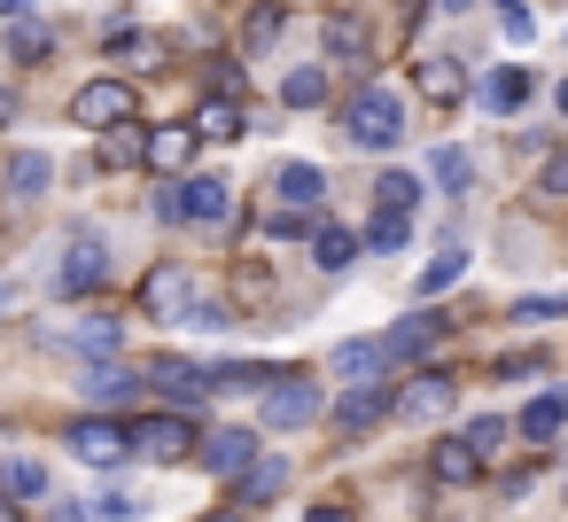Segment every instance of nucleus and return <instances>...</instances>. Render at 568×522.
<instances>
[{
	"instance_id": "nucleus-41",
	"label": "nucleus",
	"mask_w": 568,
	"mask_h": 522,
	"mask_svg": "<svg viewBox=\"0 0 568 522\" xmlns=\"http://www.w3.org/2000/svg\"><path fill=\"white\" fill-rule=\"evenodd\" d=\"M9 491H24V499H40V491H48V475H40L32 460H9Z\"/></svg>"
},
{
	"instance_id": "nucleus-17",
	"label": "nucleus",
	"mask_w": 568,
	"mask_h": 522,
	"mask_svg": "<svg viewBox=\"0 0 568 522\" xmlns=\"http://www.w3.org/2000/svg\"><path fill=\"white\" fill-rule=\"evenodd\" d=\"M94 157H102V172H133V164H149V133L125 118V126H110V133L94 141Z\"/></svg>"
},
{
	"instance_id": "nucleus-5",
	"label": "nucleus",
	"mask_w": 568,
	"mask_h": 522,
	"mask_svg": "<svg viewBox=\"0 0 568 522\" xmlns=\"http://www.w3.org/2000/svg\"><path fill=\"white\" fill-rule=\"evenodd\" d=\"M304 421H320V382L312 374H281L265 390V429H304Z\"/></svg>"
},
{
	"instance_id": "nucleus-27",
	"label": "nucleus",
	"mask_w": 568,
	"mask_h": 522,
	"mask_svg": "<svg viewBox=\"0 0 568 522\" xmlns=\"http://www.w3.org/2000/svg\"><path fill=\"white\" fill-rule=\"evenodd\" d=\"M48 180H55V164H48V157H32V149H24V157H9V195H24V203H32Z\"/></svg>"
},
{
	"instance_id": "nucleus-30",
	"label": "nucleus",
	"mask_w": 568,
	"mask_h": 522,
	"mask_svg": "<svg viewBox=\"0 0 568 522\" xmlns=\"http://www.w3.org/2000/svg\"><path fill=\"white\" fill-rule=\"evenodd\" d=\"M483 102H490L498 118H506V110H521V102H529V71H514V63H506V71L483 87Z\"/></svg>"
},
{
	"instance_id": "nucleus-6",
	"label": "nucleus",
	"mask_w": 568,
	"mask_h": 522,
	"mask_svg": "<svg viewBox=\"0 0 568 522\" xmlns=\"http://www.w3.org/2000/svg\"><path fill=\"white\" fill-rule=\"evenodd\" d=\"M389 405H397V398H389V382H374V374H366V382H351V390L335 398V436H343V444H351V436H366Z\"/></svg>"
},
{
	"instance_id": "nucleus-42",
	"label": "nucleus",
	"mask_w": 568,
	"mask_h": 522,
	"mask_svg": "<svg viewBox=\"0 0 568 522\" xmlns=\"http://www.w3.org/2000/svg\"><path fill=\"white\" fill-rule=\"evenodd\" d=\"M568 312V297H521L514 304V320H560Z\"/></svg>"
},
{
	"instance_id": "nucleus-24",
	"label": "nucleus",
	"mask_w": 568,
	"mask_h": 522,
	"mask_svg": "<svg viewBox=\"0 0 568 522\" xmlns=\"http://www.w3.org/2000/svg\"><path fill=\"white\" fill-rule=\"evenodd\" d=\"M288 32V9L281 0H265V9H250V24H242V56H265L273 40Z\"/></svg>"
},
{
	"instance_id": "nucleus-44",
	"label": "nucleus",
	"mask_w": 568,
	"mask_h": 522,
	"mask_svg": "<svg viewBox=\"0 0 568 522\" xmlns=\"http://www.w3.org/2000/svg\"><path fill=\"white\" fill-rule=\"evenodd\" d=\"M304 522H358V514H351V499H320Z\"/></svg>"
},
{
	"instance_id": "nucleus-2",
	"label": "nucleus",
	"mask_w": 568,
	"mask_h": 522,
	"mask_svg": "<svg viewBox=\"0 0 568 522\" xmlns=\"http://www.w3.org/2000/svg\"><path fill=\"white\" fill-rule=\"evenodd\" d=\"M63 444H71L79 460H94V468H118L125 452H141V444H133V421H110V413L71 421V429H63Z\"/></svg>"
},
{
	"instance_id": "nucleus-28",
	"label": "nucleus",
	"mask_w": 568,
	"mask_h": 522,
	"mask_svg": "<svg viewBox=\"0 0 568 522\" xmlns=\"http://www.w3.org/2000/svg\"><path fill=\"white\" fill-rule=\"evenodd\" d=\"M118 335H125V320H118V312H87V320L71 328V343H79V351H118Z\"/></svg>"
},
{
	"instance_id": "nucleus-12",
	"label": "nucleus",
	"mask_w": 568,
	"mask_h": 522,
	"mask_svg": "<svg viewBox=\"0 0 568 522\" xmlns=\"http://www.w3.org/2000/svg\"><path fill=\"white\" fill-rule=\"evenodd\" d=\"M483 468H490V460H483V452H475V444H467V429H459V436H444V444H436V452H428V475H436V483H444V491H459V483H475V475H483Z\"/></svg>"
},
{
	"instance_id": "nucleus-23",
	"label": "nucleus",
	"mask_w": 568,
	"mask_h": 522,
	"mask_svg": "<svg viewBox=\"0 0 568 522\" xmlns=\"http://www.w3.org/2000/svg\"><path fill=\"white\" fill-rule=\"evenodd\" d=\"M351 258H358V234L351 227H320L312 234V265L320 273H351Z\"/></svg>"
},
{
	"instance_id": "nucleus-10",
	"label": "nucleus",
	"mask_w": 568,
	"mask_h": 522,
	"mask_svg": "<svg viewBox=\"0 0 568 522\" xmlns=\"http://www.w3.org/2000/svg\"><path fill=\"white\" fill-rule=\"evenodd\" d=\"M320 40H327L335 63H366V48H374V32H366L358 9H327V17H320Z\"/></svg>"
},
{
	"instance_id": "nucleus-21",
	"label": "nucleus",
	"mask_w": 568,
	"mask_h": 522,
	"mask_svg": "<svg viewBox=\"0 0 568 522\" xmlns=\"http://www.w3.org/2000/svg\"><path fill=\"white\" fill-rule=\"evenodd\" d=\"M180 297H187V265H180V258H164V265L141 281V312H149V320H164Z\"/></svg>"
},
{
	"instance_id": "nucleus-9",
	"label": "nucleus",
	"mask_w": 568,
	"mask_h": 522,
	"mask_svg": "<svg viewBox=\"0 0 568 522\" xmlns=\"http://www.w3.org/2000/svg\"><path fill=\"white\" fill-rule=\"evenodd\" d=\"M195 460H203L211 475H242V468H257L265 452H257V429H211V436L195 444Z\"/></svg>"
},
{
	"instance_id": "nucleus-25",
	"label": "nucleus",
	"mask_w": 568,
	"mask_h": 522,
	"mask_svg": "<svg viewBox=\"0 0 568 522\" xmlns=\"http://www.w3.org/2000/svg\"><path fill=\"white\" fill-rule=\"evenodd\" d=\"M281 483H288V468H281V460H257V468H242L234 506H265V499H281Z\"/></svg>"
},
{
	"instance_id": "nucleus-46",
	"label": "nucleus",
	"mask_w": 568,
	"mask_h": 522,
	"mask_svg": "<svg viewBox=\"0 0 568 522\" xmlns=\"http://www.w3.org/2000/svg\"><path fill=\"white\" fill-rule=\"evenodd\" d=\"M203 522H242V506H219V514H203Z\"/></svg>"
},
{
	"instance_id": "nucleus-16",
	"label": "nucleus",
	"mask_w": 568,
	"mask_h": 522,
	"mask_svg": "<svg viewBox=\"0 0 568 522\" xmlns=\"http://www.w3.org/2000/svg\"><path fill=\"white\" fill-rule=\"evenodd\" d=\"M226 211H234V188H226V180H180V219L219 227Z\"/></svg>"
},
{
	"instance_id": "nucleus-29",
	"label": "nucleus",
	"mask_w": 568,
	"mask_h": 522,
	"mask_svg": "<svg viewBox=\"0 0 568 522\" xmlns=\"http://www.w3.org/2000/svg\"><path fill=\"white\" fill-rule=\"evenodd\" d=\"M281 102H288V110H320V102H327V71H288V79H281Z\"/></svg>"
},
{
	"instance_id": "nucleus-37",
	"label": "nucleus",
	"mask_w": 568,
	"mask_h": 522,
	"mask_svg": "<svg viewBox=\"0 0 568 522\" xmlns=\"http://www.w3.org/2000/svg\"><path fill=\"white\" fill-rule=\"evenodd\" d=\"M467 444H475L483 460H498V444H506V421H498V413H483V421H467Z\"/></svg>"
},
{
	"instance_id": "nucleus-45",
	"label": "nucleus",
	"mask_w": 568,
	"mask_h": 522,
	"mask_svg": "<svg viewBox=\"0 0 568 522\" xmlns=\"http://www.w3.org/2000/svg\"><path fill=\"white\" fill-rule=\"evenodd\" d=\"M0 522H24V506H17L9 491H0Z\"/></svg>"
},
{
	"instance_id": "nucleus-43",
	"label": "nucleus",
	"mask_w": 568,
	"mask_h": 522,
	"mask_svg": "<svg viewBox=\"0 0 568 522\" xmlns=\"http://www.w3.org/2000/svg\"><path fill=\"white\" fill-rule=\"evenodd\" d=\"M537 367H545L537 351H506V359H490V374H537Z\"/></svg>"
},
{
	"instance_id": "nucleus-7",
	"label": "nucleus",
	"mask_w": 568,
	"mask_h": 522,
	"mask_svg": "<svg viewBox=\"0 0 568 522\" xmlns=\"http://www.w3.org/2000/svg\"><path fill=\"white\" fill-rule=\"evenodd\" d=\"M141 382H149V367H125V359H110V351L79 374V390H87L94 405H133V398H141Z\"/></svg>"
},
{
	"instance_id": "nucleus-8",
	"label": "nucleus",
	"mask_w": 568,
	"mask_h": 522,
	"mask_svg": "<svg viewBox=\"0 0 568 522\" xmlns=\"http://www.w3.org/2000/svg\"><path fill=\"white\" fill-rule=\"evenodd\" d=\"M444 328H459V320H444V312H420V320H397V328L382 335V367H413V359H428V343H436Z\"/></svg>"
},
{
	"instance_id": "nucleus-47",
	"label": "nucleus",
	"mask_w": 568,
	"mask_h": 522,
	"mask_svg": "<svg viewBox=\"0 0 568 522\" xmlns=\"http://www.w3.org/2000/svg\"><path fill=\"white\" fill-rule=\"evenodd\" d=\"M24 9H32V0H0V17H24Z\"/></svg>"
},
{
	"instance_id": "nucleus-48",
	"label": "nucleus",
	"mask_w": 568,
	"mask_h": 522,
	"mask_svg": "<svg viewBox=\"0 0 568 522\" xmlns=\"http://www.w3.org/2000/svg\"><path fill=\"white\" fill-rule=\"evenodd\" d=\"M436 9H444V17H459V9H475V0H436Z\"/></svg>"
},
{
	"instance_id": "nucleus-20",
	"label": "nucleus",
	"mask_w": 568,
	"mask_h": 522,
	"mask_svg": "<svg viewBox=\"0 0 568 522\" xmlns=\"http://www.w3.org/2000/svg\"><path fill=\"white\" fill-rule=\"evenodd\" d=\"M242 126H250V118H242V102H234L226 87H219L211 102H195V133H203V141H242Z\"/></svg>"
},
{
	"instance_id": "nucleus-36",
	"label": "nucleus",
	"mask_w": 568,
	"mask_h": 522,
	"mask_svg": "<svg viewBox=\"0 0 568 522\" xmlns=\"http://www.w3.org/2000/svg\"><path fill=\"white\" fill-rule=\"evenodd\" d=\"M537 195H545V203H568V149H552V157H545V172H537Z\"/></svg>"
},
{
	"instance_id": "nucleus-49",
	"label": "nucleus",
	"mask_w": 568,
	"mask_h": 522,
	"mask_svg": "<svg viewBox=\"0 0 568 522\" xmlns=\"http://www.w3.org/2000/svg\"><path fill=\"white\" fill-rule=\"evenodd\" d=\"M560 118H568V79H560Z\"/></svg>"
},
{
	"instance_id": "nucleus-35",
	"label": "nucleus",
	"mask_w": 568,
	"mask_h": 522,
	"mask_svg": "<svg viewBox=\"0 0 568 522\" xmlns=\"http://www.w3.org/2000/svg\"><path fill=\"white\" fill-rule=\"evenodd\" d=\"M459 273H467V250H444V258H436V265H428V273H420V304H428V297H436V289H452V281H459Z\"/></svg>"
},
{
	"instance_id": "nucleus-34",
	"label": "nucleus",
	"mask_w": 568,
	"mask_h": 522,
	"mask_svg": "<svg viewBox=\"0 0 568 522\" xmlns=\"http://www.w3.org/2000/svg\"><path fill=\"white\" fill-rule=\"evenodd\" d=\"M366 250H405V211H382V203H374V219H366Z\"/></svg>"
},
{
	"instance_id": "nucleus-14",
	"label": "nucleus",
	"mask_w": 568,
	"mask_h": 522,
	"mask_svg": "<svg viewBox=\"0 0 568 522\" xmlns=\"http://www.w3.org/2000/svg\"><path fill=\"white\" fill-rule=\"evenodd\" d=\"M102 281H110V250H102V242H79V250L63 258V273H55L63 297H94Z\"/></svg>"
},
{
	"instance_id": "nucleus-40",
	"label": "nucleus",
	"mask_w": 568,
	"mask_h": 522,
	"mask_svg": "<svg viewBox=\"0 0 568 522\" xmlns=\"http://www.w3.org/2000/svg\"><path fill=\"white\" fill-rule=\"evenodd\" d=\"M226 320H234V312H226V304H211V297H203V304H187V328H203V335H219Z\"/></svg>"
},
{
	"instance_id": "nucleus-39",
	"label": "nucleus",
	"mask_w": 568,
	"mask_h": 522,
	"mask_svg": "<svg viewBox=\"0 0 568 522\" xmlns=\"http://www.w3.org/2000/svg\"><path fill=\"white\" fill-rule=\"evenodd\" d=\"M490 9H498V24H506V40H529V32H537V17L521 9V0H490Z\"/></svg>"
},
{
	"instance_id": "nucleus-13",
	"label": "nucleus",
	"mask_w": 568,
	"mask_h": 522,
	"mask_svg": "<svg viewBox=\"0 0 568 522\" xmlns=\"http://www.w3.org/2000/svg\"><path fill=\"white\" fill-rule=\"evenodd\" d=\"M413 87L428 94V110H459V102H467V71H459L452 56H428V63L413 71Z\"/></svg>"
},
{
	"instance_id": "nucleus-1",
	"label": "nucleus",
	"mask_w": 568,
	"mask_h": 522,
	"mask_svg": "<svg viewBox=\"0 0 568 522\" xmlns=\"http://www.w3.org/2000/svg\"><path fill=\"white\" fill-rule=\"evenodd\" d=\"M343 133H351L358 149H397V141H405V110H397V94H389V87H358V102L343 110Z\"/></svg>"
},
{
	"instance_id": "nucleus-11",
	"label": "nucleus",
	"mask_w": 568,
	"mask_h": 522,
	"mask_svg": "<svg viewBox=\"0 0 568 522\" xmlns=\"http://www.w3.org/2000/svg\"><path fill=\"white\" fill-rule=\"evenodd\" d=\"M149 382H156L172 405H203V398H211V374H203L195 359H149Z\"/></svg>"
},
{
	"instance_id": "nucleus-19",
	"label": "nucleus",
	"mask_w": 568,
	"mask_h": 522,
	"mask_svg": "<svg viewBox=\"0 0 568 522\" xmlns=\"http://www.w3.org/2000/svg\"><path fill=\"white\" fill-rule=\"evenodd\" d=\"M514 429H521V436H529V444H552V436H560V429H568V390H545V398H529V405H521V421H514Z\"/></svg>"
},
{
	"instance_id": "nucleus-22",
	"label": "nucleus",
	"mask_w": 568,
	"mask_h": 522,
	"mask_svg": "<svg viewBox=\"0 0 568 522\" xmlns=\"http://www.w3.org/2000/svg\"><path fill=\"white\" fill-rule=\"evenodd\" d=\"M273 188H281V203H296V211H320V195H327L320 164H281V172H273Z\"/></svg>"
},
{
	"instance_id": "nucleus-32",
	"label": "nucleus",
	"mask_w": 568,
	"mask_h": 522,
	"mask_svg": "<svg viewBox=\"0 0 568 522\" xmlns=\"http://www.w3.org/2000/svg\"><path fill=\"white\" fill-rule=\"evenodd\" d=\"M327 367H335V374H351V382H358V374H389V367H382V343H335V359H327Z\"/></svg>"
},
{
	"instance_id": "nucleus-26",
	"label": "nucleus",
	"mask_w": 568,
	"mask_h": 522,
	"mask_svg": "<svg viewBox=\"0 0 568 522\" xmlns=\"http://www.w3.org/2000/svg\"><path fill=\"white\" fill-rule=\"evenodd\" d=\"M9 56H17V63H48V56H55V32H48L40 17H17V32H9Z\"/></svg>"
},
{
	"instance_id": "nucleus-31",
	"label": "nucleus",
	"mask_w": 568,
	"mask_h": 522,
	"mask_svg": "<svg viewBox=\"0 0 568 522\" xmlns=\"http://www.w3.org/2000/svg\"><path fill=\"white\" fill-rule=\"evenodd\" d=\"M428 180H436L444 195H467V180H475V164H467L459 149H436V157H428Z\"/></svg>"
},
{
	"instance_id": "nucleus-15",
	"label": "nucleus",
	"mask_w": 568,
	"mask_h": 522,
	"mask_svg": "<svg viewBox=\"0 0 568 522\" xmlns=\"http://www.w3.org/2000/svg\"><path fill=\"white\" fill-rule=\"evenodd\" d=\"M195 141H203L195 118H187V126H156V133H149V172H172V180H180L187 157H195Z\"/></svg>"
},
{
	"instance_id": "nucleus-18",
	"label": "nucleus",
	"mask_w": 568,
	"mask_h": 522,
	"mask_svg": "<svg viewBox=\"0 0 568 522\" xmlns=\"http://www.w3.org/2000/svg\"><path fill=\"white\" fill-rule=\"evenodd\" d=\"M452 390H459V374H413V382L397 390V413L428 421V413H444V405H452Z\"/></svg>"
},
{
	"instance_id": "nucleus-38",
	"label": "nucleus",
	"mask_w": 568,
	"mask_h": 522,
	"mask_svg": "<svg viewBox=\"0 0 568 522\" xmlns=\"http://www.w3.org/2000/svg\"><path fill=\"white\" fill-rule=\"evenodd\" d=\"M94 506H102V522H133V514H149V499H133V491H102Z\"/></svg>"
},
{
	"instance_id": "nucleus-33",
	"label": "nucleus",
	"mask_w": 568,
	"mask_h": 522,
	"mask_svg": "<svg viewBox=\"0 0 568 522\" xmlns=\"http://www.w3.org/2000/svg\"><path fill=\"white\" fill-rule=\"evenodd\" d=\"M374 203H382V211H413V203H420V180H413V172H382V180H374Z\"/></svg>"
},
{
	"instance_id": "nucleus-4",
	"label": "nucleus",
	"mask_w": 568,
	"mask_h": 522,
	"mask_svg": "<svg viewBox=\"0 0 568 522\" xmlns=\"http://www.w3.org/2000/svg\"><path fill=\"white\" fill-rule=\"evenodd\" d=\"M71 118H79L87 133H110V126L133 118V87H125V79H87V87L71 94Z\"/></svg>"
},
{
	"instance_id": "nucleus-3",
	"label": "nucleus",
	"mask_w": 568,
	"mask_h": 522,
	"mask_svg": "<svg viewBox=\"0 0 568 522\" xmlns=\"http://www.w3.org/2000/svg\"><path fill=\"white\" fill-rule=\"evenodd\" d=\"M133 444H141L149 460L180 468V460H187L203 436H195V421H187V405H180V413H141V421H133Z\"/></svg>"
}]
</instances>
